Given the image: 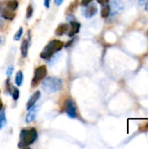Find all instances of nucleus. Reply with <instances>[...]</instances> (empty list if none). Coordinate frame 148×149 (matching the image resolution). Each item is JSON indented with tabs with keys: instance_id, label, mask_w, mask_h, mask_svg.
<instances>
[{
	"instance_id": "f257e3e1",
	"label": "nucleus",
	"mask_w": 148,
	"mask_h": 149,
	"mask_svg": "<svg viewBox=\"0 0 148 149\" xmlns=\"http://www.w3.org/2000/svg\"><path fill=\"white\" fill-rule=\"evenodd\" d=\"M38 138V132L36 128L31 127L28 129H22L20 132V139L18 143V148H28L35 142Z\"/></svg>"
},
{
	"instance_id": "f03ea898",
	"label": "nucleus",
	"mask_w": 148,
	"mask_h": 149,
	"mask_svg": "<svg viewBox=\"0 0 148 149\" xmlns=\"http://www.w3.org/2000/svg\"><path fill=\"white\" fill-rule=\"evenodd\" d=\"M64 47V43L60 40L54 39L47 44L40 53V58L45 60L51 59V58Z\"/></svg>"
},
{
	"instance_id": "7ed1b4c3",
	"label": "nucleus",
	"mask_w": 148,
	"mask_h": 149,
	"mask_svg": "<svg viewBox=\"0 0 148 149\" xmlns=\"http://www.w3.org/2000/svg\"><path fill=\"white\" fill-rule=\"evenodd\" d=\"M43 89L48 93H54L58 92L63 86V82L59 78H56V77H49L47 79H45L43 83Z\"/></svg>"
},
{
	"instance_id": "20e7f679",
	"label": "nucleus",
	"mask_w": 148,
	"mask_h": 149,
	"mask_svg": "<svg viewBox=\"0 0 148 149\" xmlns=\"http://www.w3.org/2000/svg\"><path fill=\"white\" fill-rule=\"evenodd\" d=\"M46 74H47V69L45 65H40L37 67L35 69L34 77L32 78V80H31V86L35 87L36 86H38V84L45 78Z\"/></svg>"
},
{
	"instance_id": "39448f33",
	"label": "nucleus",
	"mask_w": 148,
	"mask_h": 149,
	"mask_svg": "<svg viewBox=\"0 0 148 149\" xmlns=\"http://www.w3.org/2000/svg\"><path fill=\"white\" fill-rule=\"evenodd\" d=\"M65 111L66 114L68 115V117H70L72 119H75L78 116L76 104L72 99L66 100V101L65 103Z\"/></svg>"
},
{
	"instance_id": "423d86ee",
	"label": "nucleus",
	"mask_w": 148,
	"mask_h": 149,
	"mask_svg": "<svg viewBox=\"0 0 148 149\" xmlns=\"http://www.w3.org/2000/svg\"><path fill=\"white\" fill-rule=\"evenodd\" d=\"M124 8L125 6L122 0H113L110 3V9H111L110 15L115 16L117 14H120L124 10Z\"/></svg>"
},
{
	"instance_id": "0eeeda50",
	"label": "nucleus",
	"mask_w": 148,
	"mask_h": 149,
	"mask_svg": "<svg viewBox=\"0 0 148 149\" xmlns=\"http://www.w3.org/2000/svg\"><path fill=\"white\" fill-rule=\"evenodd\" d=\"M98 12V8L97 5L95 3H92V4H88L85 6V8L82 10V14L86 17V18H91L94 15H96Z\"/></svg>"
},
{
	"instance_id": "6e6552de",
	"label": "nucleus",
	"mask_w": 148,
	"mask_h": 149,
	"mask_svg": "<svg viewBox=\"0 0 148 149\" xmlns=\"http://www.w3.org/2000/svg\"><path fill=\"white\" fill-rule=\"evenodd\" d=\"M40 96H41V93H40L39 91L35 92V93L31 96V98L29 99V100H28L27 103H26V109H27L28 111H29L33 106H35V104L37 103V101L39 100Z\"/></svg>"
},
{
	"instance_id": "1a4fd4ad",
	"label": "nucleus",
	"mask_w": 148,
	"mask_h": 149,
	"mask_svg": "<svg viewBox=\"0 0 148 149\" xmlns=\"http://www.w3.org/2000/svg\"><path fill=\"white\" fill-rule=\"evenodd\" d=\"M70 24H71V29L69 30V32H68V36L70 38L73 37L75 34L79 33V29H80V24L75 20H72L70 22Z\"/></svg>"
},
{
	"instance_id": "9d476101",
	"label": "nucleus",
	"mask_w": 148,
	"mask_h": 149,
	"mask_svg": "<svg viewBox=\"0 0 148 149\" xmlns=\"http://www.w3.org/2000/svg\"><path fill=\"white\" fill-rule=\"evenodd\" d=\"M38 111V107L33 106V107L30 109L28 114H27L26 117H25V122H26V123H30V122L33 121V120L36 119Z\"/></svg>"
},
{
	"instance_id": "9b49d317",
	"label": "nucleus",
	"mask_w": 148,
	"mask_h": 149,
	"mask_svg": "<svg viewBox=\"0 0 148 149\" xmlns=\"http://www.w3.org/2000/svg\"><path fill=\"white\" fill-rule=\"evenodd\" d=\"M1 15L3 18L7 19V20H12L15 17H16V14L14 12V10H11L10 9H2L1 10Z\"/></svg>"
},
{
	"instance_id": "f8f14e48",
	"label": "nucleus",
	"mask_w": 148,
	"mask_h": 149,
	"mask_svg": "<svg viewBox=\"0 0 148 149\" xmlns=\"http://www.w3.org/2000/svg\"><path fill=\"white\" fill-rule=\"evenodd\" d=\"M69 31V25L67 24H60L55 30V34L57 36H62Z\"/></svg>"
},
{
	"instance_id": "ddd939ff",
	"label": "nucleus",
	"mask_w": 148,
	"mask_h": 149,
	"mask_svg": "<svg viewBox=\"0 0 148 149\" xmlns=\"http://www.w3.org/2000/svg\"><path fill=\"white\" fill-rule=\"evenodd\" d=\"M28 49H29V42L28 40L25 38L22 41V44L20 45V52H21V55L23 58H26L28 55Z\"/></svg>"
},
{
	"instance_id": "4468645a",
	"label": "nucleus",
	"mask_w": 148,
	"mask_h": 149,
	"mask_svg": "<svg viewBox=\"0 0 148 149\" xmlns=\"http://www.w3.org/2000/svg\"><path fill=\"white\" fill-rule=\"evenodd\" d=\"M110 13H111L110 5H109V4H104V6H103L102 9H101V11H100L101 17H104V18H106V17H109Z\"/></svg>"
},
{
	"instance_id": "2eb2a0df",
	"label": "nucleus",
	"mask_w": 148,
	"mask_h": 149,
	"mask_svg": "<svg viewBox=\"0 0 148 149\" xmlns=\"http://www.w3.org/2000/svg\"><path fill=\"white\" fill-rule=\"evenodd\" d=\"M24 81V73L22 71H18L15 77V83L17 86H21Z\"/></svg>"
},
{
	"instance_id": "dca6fc26",
	"label": "nucleus",
	"mask_w": 148,
	"mask_h": 149,
	"mask_svg": "<svg viewBox=\"0 0 148 149\" xmlns=\"http://www.w3.org/2000/svg\"><path fill=\"white\" fill-rule=\"evenodd\" d=\"M78 6H79V0H73V1L70 3V5L68 6L66 12H67V13H72V12L78 8Z\"/></svg>"
},
{
	"instance_id": "f3484780",
	"label": "nucleus",
	"mask_w": 148,
	"mask_h": 149,
	"mask_svg": "<svg viewBox=\"0 0 148 149\" xmlns=\"http://www.w3.org/2000/svg\"><path fill=\"white\" fill-rule=\"evenodd\" d=\"M7 120H6V116H5V112L2 109L0 111V130L6 125Z\"/></svg>"
},
{
	"instance_id": "a211bd4d",
	"label": "nucleus",
	"mask_w": 148,
	"mask_h": 149,
	"mask_svg": "<svg viewBox=\"0 0 148 149\" xmlns=\"http://www.w3.org/2000/svg\"><path fill=\"white\" fill-rule=\"evenodd\" d=\"M17 7H18V1L17 0H10L7 3V8L11 10H15Z\"/></svg>"
},
{
	"instance_id": "6ab92c4d",
	"label": "nucleus",
	"mask_w": 148,
	"mask_h": 149,
	"mask_svg": "<svg viewBox=\"0 0 148 149\" xmlns=\"http://www.w3.org/2000/svg\"><path fill=\"white\" fill-rule=\"evenodd\" d=\"M10 94H11V96H12V98H13L14 100H17L18 98H19V95H20V92H19V90L17 88L14 87L12 89V92H11Z\"/></svg>"
},
{
	"instance_id": "aec40b11",
	"label": "nucleus",
	"mask_w": 148,
	"mask_h": 149,
	"mask_svg": "<svg viewBox=\"0 0 148 149\" xmlns=\"http://www.w3.org/2000/svg\"><path fill=\"white\" fill-rule=\"evenodd\" d=\"M22 34H23V27H20V28L17 30V31L15 33V35H14V37H13V39L16 40V41L20 40V38H22Z\"/></svg>"
},
{
	"instance_id": "412c9836",
	"label": "nucleus",
	"mask_w": 148,
	"mask_h": 149,
	"mask_svg": "<svg viewBox=\"0 0 148 149\" xmlns=\"http://www.w3.org/2000/svg\"><path fill=\"white\" fill-rule=\"evenodd\" d=\"M32 14H33V8H32V5H31V4H29V5L27 6V9H26V18H27V19L31 18V16H32Z\"/></svg>"
},
{
	"instance_id": "4be33fe9",
	"label": "nucleus",
	"mask_w": 148,
	"mask_h": 149,
	"mask_svg": "<svg viewBox=\"0 0 148 149\" xmlns=\"http://www.w3.org/2000/svg\"><path fill=\"white\" fill-rule=\"evenodd\" d=\"M12 72H13V66H12V65L8 66V68H7V70H6V75H7V77H8V78L10 77V75L12 74Z\"/></svg>"
},
{
	"instance_id": "5701e85b",
	"label": "nucleus",
	"mask_w": 148,
	"mask_h": 149,
	"mask_svg": "<svg viewBox=\"0 0 148 149\" xmlns=\"http://www.w3.org/2000/svg\"><path fill=\"white\" fill-rule=\"evenodd\" d=\"M92 1V0H81V5L86 6V5L90 4V3H91Z\"/></svg>"
},
{
	"instance_id": "b1692460",
	"label": "nucleus",
	"mask_w": 148,
	"mask_h": 149,
	"mask_svg": "<svg viewBox=\"0 0 148 149\" xmlns=\"http://www.w3.org/2000/svg\"><path fill=\"white\" fill-rule=\"evenodd\" d=\"M50 3H51V0H44V4L46 8L50 7Z\"/></svg>"
},
{
	"instance_id": "393cba45",
	"label": "nucleus",
	"mask_w": 148,
	"mask_h": 149,
	"mask_svg": "<svg viewBox=\"0 0 148 149\" xmlns=\"http://www.w3.org/2000/svg\"><path fill=\"white\" fill-rule=\"evenodd\" d=\"M97 1H98L99 3H100V4H102V5L106 4V3L109 2V0H97Z\"/></svg>"
},
{
	"instance_id": "a878e982",
	"label": "nucleus",
	"mask_w": 148,
	"mask_h": 149,
	"mask_svg": "<svg viewBox=\"0 0 148 149\" xmlns=\"http://www.w3.org/2000/svg\"><path fill=\"white\" fill-rule=\"evenodd\" d=\"M63 2H64V0H54V3L56 5H61Z\"/></svg>"
},
{
	"instance_id": "bb28decb",
	"label": "nucleus",
	"mask_w": 148,
	"mask_h": 149,
	"mask_svg": "<svg viewBox=\"0 0 148 149\" xmlns=\"http://www.w3.org/2000/svg\"><path fill=\"white\" fill-rule=\"evenodd\" d=\"M146 2H147V0H139V3H140V5H143Z\"/></svg>"
},
{
	"instance_id": "cd10ccee",
	"label": "nucleus",
	"mask_w": 148,
	"mask_h": 149,
	"mask_svg": "<svg viewBox=\"0 0 148 149\" xmlns=\"http://www.w3.org/2000/svg\"><path fill=\"white\" fill-rule=\"evenodd\" d=\"M3 109V102H2V100H1V98H0V111Z\"/></svg>"
},
{
	"instance_id": "c85d7f7f",
	"label": "nucleus",
	"mask_w": 148,
	"mask_h": 149,
	"mask_svg": "<svg viewBox=\"0 0 148 149\" xmlns=\"http://www.w3.org/2000/svg\"><path fill=\"white\" fill-rule=\"evenodd\" d=\"M143 127H144V130H145V131H146V130H148V122Z\"/></svg>"
},
{
	"instance_id": "c756f323",
	"label": "nucleus",
	"mask_w": 148,
	"mask_h": 149,
	"mask_svg": "<svg viewBox=\"0 0 148 149\" xmlns=\"http://www.w3.org/2000/svg\"><path fill=\"white\" fill-rule=\"evenodd\" d=\"M145 3H146V7H145V8H146V10L148 11V0H147V2H146Z\"/></svg>"
},
{
	"instance_id": "7c9ffc66",
	"label": "nucleus",
	"mask_w": 148,
	"mask_h": 149,
	"mask_svg": "<svg viewBox=\"0 0 148 149\" xmlns=\"http://www.w3.org/2000/svg\"><path fill=\"white\" fill-rule=\"evenodd\" d=\"M1 10H2V9H1V4H0V12H1Z\"/></svg>"
},
{
	"instance_id": "2f4dec72",
	"label": "nucleus",
	"mask_w": 148,
	"mask_h": 149,
	"mask_svg": "<svg viewBox=\"0 0 148 149\" xmlns=\"http://www.w3.org/2000/svg\"><path fill=\"white\" fill-rule=\"evenodd\" d=\"M0 24H1V19H0Z\"/></svg>"
},
{
	"instance_id": "473e14b6",
	"label": "nucleus",
	"mask_w": 148,
	"mask_h": 149,
	"mask_svg": "<svg viewBox=\"0 0 148 149\" xmlns=\"http://www.w3.org/2000/svg\"><path fill=\"white\" fill-rule=\"evenodd\" d=\"M0 43H1V38H0Z\"/></svg>"
},
{
	"instance_id": "72a5a7b5",
	"label": "nucleus",
	"mask_w": 148,
	"mask_h": 149,
	"mask_svg": "<svg viewBox=\"0 0 148 149\" xmlns=\"http://www.w3.org/2000/svg\"><path fill=\"white\" fill-rule=\"evenodd\" d=\"M147 36H148V31H147Z\"/></svg>"
}]
</instances>
